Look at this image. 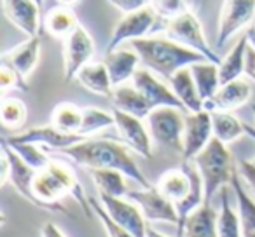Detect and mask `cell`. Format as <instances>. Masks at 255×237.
<instances>
[{
  "label": "cell",
  "mask_w": 255,
  "mask_h": 237,
  "mask_svg": "<svg viewBox=\"0 0 255 237\" xmlns=\"http://www.w3.org/2000/svg\"><path fill=\"white\" fill-rule=\"evenodd\" d=\"M128 145L114 142V140H82L68 149L61 150L60 154L67 156L79 166L88 169H119L129 180L136 181L142 188H149L152 185L145 178V174L136 166L131 157Z\"/></svg>",
  "instance_id": "obj_1"
},
{
  "label": "cell",
  "mask_w": 255,
  "mask_h": 237,
  "mask_svg": "<svg viewBox=\"0 0 255 237\" xmlns=\"http://www.w3.org/2000/svg\"><path fill=\"white\" fill-rule=\"evenodd\" d=\"M33 194L40 202V208L61 215H70V213L60 201L65 195H72L82 206L86 216L88 218L91 216V202L84 195V188L75 176L74 169L65 162L51 160L44 169L37 171L33 178Z\"/></svg>",
  "instance_id": "obj_2"
},
{
  "label": "cell",
  "mask_w": 255,
  "mask_h": 237,
  "mask_svg": "<svg viewBox=\"0 0 255 237\" xmlns=\"http://www.w3.org/2000/svg\"><path fill=\"white\" fill-rule=\"evenodd\" d=\"M131 49L136 51L140 61L154 74L170 79L177 70L191 67L192 63L206 60L203 54L182 46L171 39L164 37H143V39L129 42Z\"/></svg>",
  "instance_id": "obj_3"
},
{
  "label": "cell",
  "mask_w": 255,
  "mask_h": 237,
  "mask_svg": "<svg viewBox=\"0 0 255 237\" xmlns=\"http://www.w3.org/2000/svg\"><path fill=\"white\" fill-rule=\"evenodd\" d=\"M194 164L201 173L205 185V202L212 204L213 195L233 180L234 167L226 143L213 136L208 147L194 159Z\"/></svg>",
  "instance_id": "obj_4"
},
{
  "label": "cell",
  "mask_w": 255,
  "mask_h": 237,
  "mask_svg": "<svg viewBox=\"0 0 255 237\" xmlns=\"http://www.w3.org/2000/svg\"><path fill=\"white\" fill-rule=\"evenodd\" d=\"M164 33H166L168 39L175 40V42L203 54L208 61H213L217 65L222 61L219 58V54H215V51L210 47L205 35V30H203L199 19L192 12L185 11V9L182 12H178L177 16L168 19Z\"/></svg>",
  "instance_id": "obj_5"
},
{
  "label": "cell",
  "mask_w": 255,
  "mask_h": 237,
  "mask_svg": "<svg viewBox=\"0 0 255 237\" xmlns=\"http://www.w3.org/2000/svg\"><path fill=\"white\" fill-rule=\"evenodd\" d=\"M147 128L154 142L182 154L185 117L173 106H157L147 115Z\"/></svg>",
  "instance_id": "obj_6"
},
{
  "label": "cell",
  "mask_w": 255,
  "mask_h": 237,
  "mask_svg": "<svg viewBox=\"0 0 255 237\" xmlns=\"http://www.w3.org/2000/svg\"><path fill=\"white\" fill-rule=\"evenodd\" d=\"M255 18V0H224L217 23L215 46L224 47Z\"/></svg>",
  "instance_id": "obj_7"
},
{
  "label": "cell",
  "mask_w": 255,
  "mask_h": 237,
  "mask_svg": "<svg viewBox=\"0 0 255 237\" xmlns=\"http://www.w3.org/2000/svg\"><path fill=\"white\" fill-rule=\"evenodd\" d=\"M213 138L212 113L208 110L189 112L185 115L184 142H182V159L184 162L194 160L208 147Z\"/></svg>",
  "instance_id": "obj_8"
},
{
  "label": "cell",
  "mask_w": 255,
  "mask_h": 237,
  "mask_svg": "<svg viewBox=\"0 0 255 237\" xmlns=\"http://www.w3.org/2000/svg\"><path fill=\"white\" fill-rule=\"evenodd\" d=\"M93 54H95L93 37L84 26L79 25L63 40V80L68 82L75 79L79 70L91 61Z\"/></svg>",
  "instance_id": "obj_9"
},
{
  "label": "cell",
  "mask_w": 255,
  "mask_h": 237,
  "mask_svg": "<svg viewBox=\"0 0 255 237\" xmlns=\"http://www.w3.org/2000/svg\"><path fill=\"white\" fill-rule=\"evenodd\" d=\"M154 23H156V11L150 7L124 14L114 28L112 37L105 47V53L119 49L126 42H133V40L147 37V33L152 30Z\"/></svg>",
  "instance_id": "obj_10"
},
{
  "label": "cell",
  "mask_w": 255,
  "mask_h": 237,
  "mask_svg": "<svg viewBox=\"0 0 255 237\" xmlns=\"http://www.w3.org/2000/svg\"><path fill=\"white\" fill-rule=\"evenodd\" d=\"M128 199H131L138 208L142 209L143 216L147 222H164V223H173L178 225V211L177 206L166 199L156 187L142 188L138 190H128Z\"/></svg>",
  "instance_id": "obj_11"
},
{
  "label": "cell",
  "mask_w": 255,
  "mask_h": 237,
  "mask_svg": "<svg viewBox=\"0 0 255 237\" xmlns=\"http://www.w3.org/2000/svg\"><path fill=\"white\" fill-rule=\"evenodd\" d=\"M114 119H116V129L119 133L121 140L126 143L131 150H135L138 156L150 159L152 157V136L149 133V128L143 124V119H138L135 115H129L126 112L114 108Z\"/></svg>",
  "instance_id": "obj_12"
},
{
  "label": "cell",
  "mask_w": 255,
  "mask_h": 237,
  "mask_svg": "<svg viewBox=\"0 0 255 237\" xmlns=\"http://www.w3.org/2000/svg\"><path fill=\"white\" fill-rule=\"evenodd\" d=\"M100 202L105 208V211L116 220L119 225L128 229L135 237H145L147 225H145V216H143L142 209L138 204L131 201V199L124 197H110V195H98Z\"/></svg>",
  "instance_id": "obj_13"
},
{
  "label": "cell",
  "mask_w": 255,
  "mask_h": 237,
  "mask_svg": "<svg viewBox=\"0 0 255 237\" xmlns=\"http://www.w3.org/2000/svg\"><path fill=\"white\" fill-rule=\"evenodd\" d=\"M131 84L145 96L147 101L152 105V108H157V106H173V108L184 110L185 112L184 105L177 98L171 85H166L164 82H161L154 75V72H150L149 68H138Z\"/></svg>",
  "instance_id": "obj_14"
},
{
  "label": "cell",
  "mask_w": 255,
  "mask_h": 237,
  "mask_svg": "<svg viewBox=\"0 0 255 237\" xmlns=\"http://www.w3.org/2000/svg\"><path fill=\"white\" fill-rule=\"evenodd\" d=\"M86 138H88V136L63 133L54 128V126H44V128L28 129L26 133L14 135L5 140H7V142L37 143V145H40V147H47V149H54V150H58V152H61V150L68 149V147L75 145V143L82 142V140H86Z\"/></svg>",
  "instance_id": "obj_15"
},
{
  "label": "cell",
  "mask_w": 255,
  "mask_h": 237,
  "mask_svg": "<svg viewBox=\"0 0 255 237\" xmlns=\"http://www.w3.org/2000/svg\"><path fill=\"white\" fill-rule=\"evenodd\" d=\"M2 150L7 154L9 157V164H11V174H9V181L12 183V187L18 190V194L23 199L33 204L35 208H40V202L37 201L35 194H33V178H35L37 171L32 166L25 162L14 150L11 149L5 140H2ZM42 209V208H40Z\"/></svg>",
  "instance_id": "obj_16"
},
{
  "label": "cell",
  "mask_w": 255,
  "mask_h": 237,
  "mask_svg": "<svg viewBox=\"0 0 255 237\" xmlns=\"http://www.w3.org/2000/svg\"><path fill=\"white\" fill-rule=\"evenodd\" d=\"M40 11L42 9L35 0H4V12L7 19L26 37L39 35Z\"/></svg>",
  "instance_id": "obj_17"
},
{
  "label": "cell",
  "mask_w": 255,
  "mask_h": 237,
  "mask_svg": "<svg viewBox=\"0 0 255 237\" xmlns=\"http://www.w3.org/2000/svg\"><path fill=\"white\" fill-rule=\"evenodd\" d=\"M252 96V87L247 80L243 79H234L231 82H226L219 87L212 99L205 103V110L208 112H233V110L243 106L248 103Z\"/></svg>",
  "instance_id": "obj_18"
},
{
  "label": "cell",
  "mask_w": 255,
  "mask_h": 237,
  "mask_svg": "<svg viewBox=\"0 0 255 237\" xmlns=\"http://www.w3.org/2000/svg\"><path fill=\"white\" fill-rule=\"evenodd\" d=\"M40 49H42V42H40L39 35L28 37L25 42L16 46L14 49L7 51V53L2 56V63L14 68V70L26 80V79L30 77V74L35 70L37 65H39Z\"/></svg>",
  "instance_id": "obj_19"
},
{
  "label": "cell",
  "mask_w": 255,
  "mask_h": 237,
  "mask_svg": "<svg viewBox=\"0 0 255 237\" xmlns=\"http://www.w3.org/2000/svg\"><path fill=\"white\" fill-rule=\"evenodd\" d=\"M103 63L109 68L110 79H112L114 87L121 84H126L128 80H133L136 70H138L140 56L135 49H119L105 53V61Z\"/></svg>",
  "instance_id": "obj_20"
},
{
  "label": "cell",
  "mask_w": 255,
  "mask_h": 237,
  "mask_svg": "<svg viewBox=\"0 0 255 237\" xmlns=\"http://www.w3.org/2000/svg\"><path fill=\"white\" fill-rule=\"evenodd\" d=\"M170 85L173 89V92L177 94V98L182 101L185 112H201L205 110V103H203L201 96H199L198 85L192 77L191 67H184L180 70H177L170 79Z\"/></svg>",
  "instance_id": "obj_21"
},
{
  "label": "cell",
  "mask_w": 255,
  "mask_h": 237,
  "mask_svg": "<svg viewBox=\"0 0 255 237\" xmlns=\"http://www.w3.org/2000/svg\"><path fill=\"white\" fill-rule=\"evenodd\" d=\"M110 99H112V103H114V108L129 113V115H135V117H138V119H147V115L152 112V105L147 101L145 96H143L133 84L116 85Z\"/></svg>",
  "instance_id": "obj_22"
},
{
  "label": "cell",
  "mask_w": 255,
  "mask_h": 237,
  "mask_svg": "<svg viewBox=\"0 0 255 237\" xmlns=\"http://www.w3.org/2000/svg\"><path fill=\"white\" fill-rule=\"evenodd\" d=\"M75 80L84 89H88L89 92H93V94L103 96V98H110L112 96L114 84L112 79H110L109 68H107V65L103 61L102 63L100 61H95V63L89 61L88 65H84L79 70V74L75 75Z\"/></svg>",
  "instance_id": "obj_23"
},
{
  "label": "cell",
  "mask_w": 255,
  "mask_h": 237,
  "mask_svg": "<svg viewBox=\"0 0 255 237\" xmlns=\"http://www.w3.org/2000/svg\"><path fill=\"white\" fill-rule=\"evenodd\" d=\"M191 187H192L191 176H189L187 169L184 166L164 171L156 183L157 190L166 199H170L175 206L180 204L187 197L189 192H191Z\"/></svg>",
  "instance_id": "obj_24"
},
{
  "label": "cell",
  "mask_w": 255,
  "mask_h": 237,
  "mask_svg": "<svg viewBox=\"0 0 255 237\" xmlns=\"http://www.w3.org/2000/svg\"><path fill=\"white\" fill-rule=\"evenodd\" d=\"M219 215L212 208V204L203 202L198 209L187 216L184 223L185 237H219Z\"/></svg>",
  "instance_id": "obj_25"
},
{
  "label": "cell",
  "mask_w": 255,
  "mask_h": 237,
  "mask_svg": "<svg viewBox=\"0 0 255 237\" xmlns=\"http://www.w3.org/2000/svg\"><path fill=\"white\" fill-rule=\"evenodd\" d=\"M191 72H192V77H194L196 85H198L199 96H201L203 103H206L208 99H212L215 96V92L222 85L220 74H219V65L213 63V61L203 60L198 61V63H192Z\"/></svg>",
  "instance_id": "obj_26"
},
{
  "label": "cell",
  "mask_w": 255,
  "mask_h": 237,
  "mask_svg": "<svg viewBox=\"0 0 255 237\" xmlns=\"http://www.w3.org/2000/svg\"><path fill=\"white\" fill-rule=\"evenodd\" d=\"M42 26L53 37L65 40L79 26V19L75 12L72 11V7L58 5V7L51 9L49 12H46L42 19Z\"/></svg>",
  "instance_id": "obj_27"
},
{
  "label": "cell",
  "mask_w": 255,
  "mask_h": 237,
  "mask_svg": "<svg viewBox=\"0 0 255 237\" xmlns=\"http://www.w3.org/2000/svg\"><path fill=\"white\" fill-rule=\"evenodd\" d=\"M247 51H248V40L247 35L241 37L233 49L227 53V56L219 63V74L220 82L226 84L234 79H240L245 74V61H247Z\"/></svg>",
  "instance_id": "obj_28"
},
{
  "label": "cell",
  "mask_w": 255,
  "mask_h": 237,
  "mask_svg": "<svg viewBox=\"0 0 255 237\" xmlns=\"http://www.w3.org/2000/svg\"><path fill=\"white\" fill-rule=\"evenodd\" d=\"M51 126L63 133L70 135H81L82 126V108H79L75 103L61 101L51 112Z\"/></svg>",
  "instance_id": "obj_29"
},
{
  "label": "cell",
  "mask_w": 255,
  "mask_h": 237,
  "mask_svg": "<svg viewBox=\"0 0 255 237\" xmlns=\"http://www.w3.org/2000/svg\"><path fill=\"white\" fill-rule=\"evenodd\" d=\"M91 176L95 187L98 188V195L110 197H126V174L119 169H91Z\"/></svg>",
  "instance_id": "obj_30"
},
{
  "label": "cell",
  "mask_w": 255,
  "mask_h": 237,
  "mask_svg": "<svg viewBox=\"0 0 255 237\" xmlns=\"http://www.w3.org/2000/svg\"><path fill=\"white\" fill-rule=\"evenodd\" d=\"M234 194H236L238 208H240L241 227H243V237H255V201L248 195L241 181L238 180V171L234 169L233 180H231Z\"/></svg>",
  "instance_id": "obj_31"
},
{
  "label": "cell",
  "mask_w": 255,
  "mask_h": 237,
  "mask_svg": "<svg viewBox=\"0 0 255 237\" xmlns=\"http://www.w3.org/2000/svg\"><path fill=\"white\" fill-rule=\"evenodd\" d=\"M212 113V122H213V136L220 140L222 143H231L234 140L241 138L245 133V122H241L238 117H234L231 112H210Z\"/></svg>",
  "instance_id": "obj_32"
},
{
  "label": "cell",
  "mask_w": 255,
  "mask_h": 237,
  "mask_svg": "<svg viewBox=\"0 0 255 237\" xmlns=\"http://www.w3.org/2000/svg\"><path fill=\"white\" fill-rule=\"evenodd\" d=\"M217 227H219V237H243L241 218L234 211L229 199V192L226 188L220 190V213Z\"/></svg>",
  "instance_id": "obj_33"
},
{
  "label": "cell",
  "mask_w": 255,
  "mask_h": 237,
  "mask_svg": "<svg viewBox=\"0 0 255 237\" xmlns=\"http://www.w3.org/2000/svg\"><path fill=\"white\" fill-rule=\"evenodd\" d=\"M26 105L14 96H4L0 105V119L2 126L11 131H18L26 122Z\"/></svg>",
  "instance_id": "obj_34"
},
{
  "label": "cell",
  "mask_w": 255,
  "mask_h": 237,
  "mask_svg": "<svg viewBox=\"0 0 255 237\" xmlns=\"http://www.w3.org/2000/svg\"><path fill=\"white\" fill-rule=\"evenodd\" d=\"M114 124H116L114 113H109L107 110L96 108V106H86V108H82V126L79 133L82 136H89Z\"/></svg>",
  "instance_id": "obj_35"
},
{
  "label": "cell",
  "mask_w": 255,
  "mask_h": 237,
  "mask_svg": "<svg viewBox=\"0 0 255 237\" xmlns=\"http://www.w3.org/2000/svg\"><path fill=\"white\" fill-rule=\"evenodd\" d=\"M5 142H7V140H5ZM7 143L11 145V149L35 171L44 169V167L53 160L46 154V150L40 149V145H37V143H23V142H7Z\"/></svg>",
  "instance_id": "obj_36"
},
{
  "label": "cell",
  "mask_w": 255,
  "mask_h": 237,
  "mask_svg": "<svg viewBox=\"0 0 255 237\" xmlns=\"http://www.w3.org/2000/svg\"><path fill=\"white\" fill-rule=\"evenodd\" d=\"M89 202H91L93 213H95V215L98 216L100 222H102L103 229H105V232H107V237H135L129 230L124 229L123 225H119V223H117L116 220H114L112 216L105 211V208L102 206V202L96 201V199H89Z\"/></svg>",
  "instance_id": "obj_37"
},
{
  "label": "cell",
  "mask_w": 255,
  "mask_h": 237,
  "mask_svg": "<svg viewBox=\"0 0 255 237\" xmlns=\"http://www.w3.org/2000/svg\"><path fill=\"white\" fill-rule=\"evenodd\" d=\"M0 87L2 91L7 92L9 89H19V91H28V84L26 80L9 65L2 63V68H0Z\"/></svg>",
  "instance_id": "obj_38"
},
{
  "label": "cell",
  "mask_w": 255,
  "mask_h": 237,
  "mask_svg": "<svg viewBox=\"0 0 255 237\" xmlns=\"http://www.w3.org/2000/svg\"><path fill=\"white\" fill-rule=\"evenodd\" d=\"M182 5H184V0H154L152 9L157 14L170 19V18H173V16H177L178 12L184 11Z\"/></svg>",
  "instance_id": "obj_39"
},
{
  "label": "cell",
  "mask_w": 255,
  "mask_h": 237,
  "mask_svg": "<svg viewBox=\"0 0 255 237\" xmlns=\"http://www.w3.org/2000/svg\"><path fill=\"white\" fill-rule=\"evenodd\" d=\"M107 2L123 14H129V12L145 9L150 0H107Z\"/></svg>",
  "instance_id": "obj_40"
},
{
  "label": "cell",
  "mask_w": 255,
  "mask_h": 237,
  "mask_svg": "<svg viewBox=\"0 0 255 237\" xmlns=\"http://www.w3.org/2000/svg\"><path fill=\"white\" fill-rule=\"evenodd\" d=\"M240 173L255 192V164L252 160H240Z\"/></svg>",
  "instance_id": "obj_41"
},
{
  "label": "cell",
  "mask_w": 255,
  "mask_h": 237,
  "mask_svg": "<svg viewBox=\"0 0 255 237\" xmlns=\"http://www.w3.org/2000/svg\"><path fill=\"white\" fill-rule=\"evenodd\" d=\"M245 75L255 82V53L248 47L247 51V61H245Z\"/></svg>",
  "instance_id": "obj_42"
},
{
  "label": "cell",
  "mask_w": 255,
  "mask_h": 237,
  "mask_svg": "<svg viewBox=\"0 0 255 237\" xmlns=\"http://www.w3.org/2000/svg\"><path fill=\"white\" fill-rule=\"evenodd\" d=\"M40 236H42V237H67L63 232H61L60 227L54 225L53 222H47L46 225L42 227V230H40Z\"/></svg>",
  "instance_id": "obj_43"
},
{
  "label": "cell",
  "mask_w": 255,
  "mask_h": 237,
  "mask_svg": "<svg viewBox=\"0 0 255 237\" xmlns=\"http://www.w3.org/2000/svg\"><path fill=\"white\" fill-rule=\"evenodd\" d=\"M245 35H247V40H248V47L255 53V26H248Z\"/></svg>",
  "instance_id": "obj_44"
},
{
  "label": "cell",
  "mask_w": 255,
  "mask_h": 237,
  "mask_svg": "<svg viewBox=\"0 0 255 237\" xmlns=\"http://www.w3.org/2000/svg\"><path fill=\"white\" fill-rule=\"evenodd\" d=\"M145 237H168V236H163V234H159L157 230H154V229H150V227H147Z\"/></svg>",
  "instance_id": "obj_45"
},
{
  "label": "cell",
  "mask_w": 255,
  "mask_h": 237,
  "mask_svg": "<svg viewBox=\"0 0 255 237\" xmlns=\"http://www.w3.org/2000/svg\"><path fill=\"white\" fill-rule=\"evenodd\" d=\"M60 5H65V7H74L75 4H77L79 0H56Z\"/></svg>",
  "instance_id": "obj_46"
},
{
  "label": "cell",
  "mask_w": 255,
  "mask_h": 237,
  "mask_svg": "<svg viewBox=\"0 0 255 237\" xmlns=\"http://www.w3.org/2000/svg\"><path fill=\"white\" fill-rule=\"evenodd\" d=\"M245 133H247L250 138H254L255 140V128H252L250 124H245Z\"/></svg>",
  "instance_id": "obj_47"
},
{
  "label": "cell",
  "mask_w": 255,
  "mask_h": 237,
  "mask_svg": "<svg viewBox=\"0 0 255 237\" xmlns=\"http://www.w3.org/2000/svg\"><path fill=\"white\" fill-rule=\"evenodd\" d=\"M35 2H37V4H39V7L42 9V5H44V0H35Z\"/></svg>",
  "instance_id": "obj_48"
},
{
  "label": "cell",
  "mask_w": 255,
  "mask_h": 237,
  "mask_svg": "<svg viewBox=\"0 0 255 237\" xmlns=\"http://www.w3.org/2000/svg\"><path fill=\"white\" fill-rule=\"evenodd\" d=\"M252 112H254V117H255V105H252Z\"/></svg>",
  "instance_id": "obj_49"
},
{
  "label": "cell",
  "mask_w": 255,
  "mask_h": 237,
  "mask_svg": "<svg viewBox=\"0 0 255 237\" xmlns=\"http://www.w3.org/2000/svg\"><path fill=\"white\" fill-rule=\"evenodd\" d=\"M252 162H254V164H255V159H254V160H252Z\"/></svg>",
  "instance_id": "obj_50"
}]
</instances>
